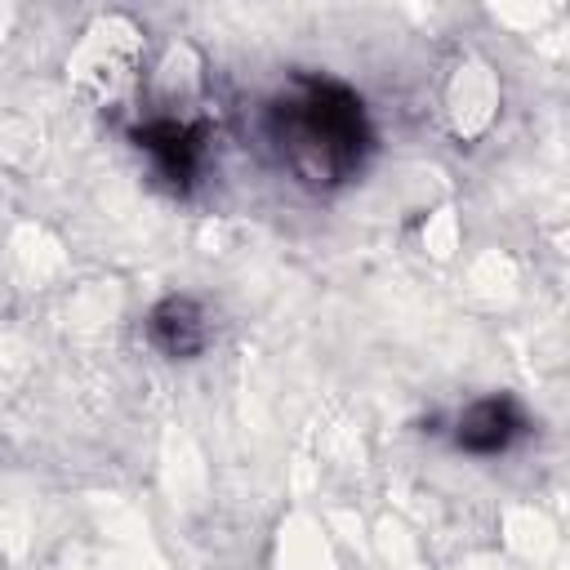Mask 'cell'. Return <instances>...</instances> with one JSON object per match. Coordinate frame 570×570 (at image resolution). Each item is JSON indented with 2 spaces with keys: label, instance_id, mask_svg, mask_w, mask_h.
I'll list each match as a JSON object with an SVG mask.
<instances>
[{
  "label": "cell",
  "instance_id": "obj_2",
  "mask_svg": "<svg viewBox=\"0 0 570 570\" xmlns=\"http://www.w3.org/2000/svg\"><path fill=\"white\" fill-rule=\"evenodd\" d=\"M521 432V414L512 410V401H499V396H490V401H476V405H468L463 414H459V445L463 450H472V454H494V450H503L512 436Z\"/></svg>",
  "mask_w": 570,
  "mask_h": 570
},
{
  "label": "cell",
  "instance_id": "obj_1",
  "mask_svg": "<svg viewBox=\"0 0 570 570\" xmlns=\"http://www.w3.org/2000/svg\"><path fill=\"white\" fill-rule=\"evenodd\" d=\"M267 138L281 165L312 187L343 183L370 147L361 98L334 80H294L281 89L267 107Z\"/></svg>",
  "mask_w": 570,
  "mask_h": 570
},
{
  "label": "cell",
  "instance_id": "obj_3",
  "mask_svg": "<svg viewBox=\"0 0 570 570\" xmlns=\"http://www.w3.org/2000/svg\"><path fill=\"white\" fill-rule=\"evenodd\" d=\"M151 334L169 356H191L205 347V321L191 298H169L151 316Z\"/></svg>",
  "mask_w": 570,
  "mask_h": 570
}]
</instances>
